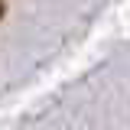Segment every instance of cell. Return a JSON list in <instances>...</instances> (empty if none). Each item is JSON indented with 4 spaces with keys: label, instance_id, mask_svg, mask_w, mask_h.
<instances>
[{
    "label": "cell",
    "instance_id": "obj_1",
    "mask_svg": "<svg viewBox=\"0 0 130 130\" xmlns=\"http://www.w3.org/2000/svg\"><path fill=\"white\" fill-rule=\"evenodd\" d=\"M0 16H3V3H0Z\"/></svg>",
    "mask_w": 130,
    "mask_h": 130
}]
</instances>
